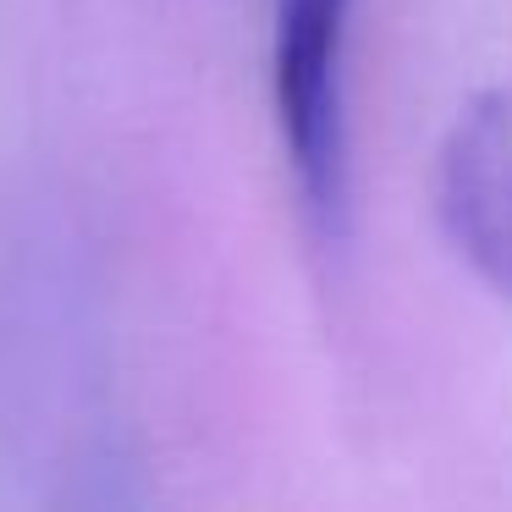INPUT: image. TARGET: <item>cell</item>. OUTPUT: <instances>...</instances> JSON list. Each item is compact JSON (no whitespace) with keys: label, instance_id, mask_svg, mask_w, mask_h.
Listing matches in <instances>:
<instances>
[{"label":"cell","instance_id":"6da1fadb","mask_svg":"<svg viewBox=\"0 0 512 512\" xmlns=\"http://www.w3.org/2000/svg\"><path fill=\"white\" fill-rule=\"evenodd\" d=\"M347 23L353 0L270 6V105L292 188L320 237L347 226Z\"/></svg>","mask_w":512,"mask_h":512},{"label":"cell","instance_id":"7a4b0ae2","mask_svg":"<svg viewBox=\"0 0 512 512\" xmlns=\"http://www.w3.org/2000/svg\"><path fill=\"white\" fill-rule=\"evenodd\" d=\"M435 221L479 287L512 303V83L479 89L435 155Z\"/></svg>","mask_w":512,"mask_h":512}]
</instances>
